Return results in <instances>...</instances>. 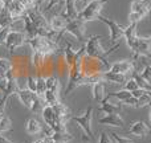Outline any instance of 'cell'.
<instances>
[{
  "label": "cell",
  "instance_id": "obj_1",
  "mask_svg": "<svg viewBox=\"0 0 151 143\" xmlns=\"http://www.w3.org/2000/svg\"><path fill=\"white\" fill-rule=\"evenodd\" d=\"M16 97L19 98L21 105L27 107L29 111H32L33 114H40L42 110V106H44V102L36 96V93L28 90V89L20 88L15 94Z\"/></svg>",
  "mask_w": 151,
  "mask_h": 143
},
{
  "label": "cell",
  "instance_id": "obj_2",
  "mask_svg": "<svg viewBox=\"0 0 151 143\" xmlns=\"http://www.w3.org/2000/svg\"><path fill=\"white\" fill-rule=\"evenodd\" d=\"M25 44L29 45L32 52H39L41 55H44L45 57H49V56L57 53V45L50 41L49 39H47V37H41V36L31 37V39H27Z\"/></svg>",
  "mask_w": 151,
  "mask_h": 143
},
{
  "label": "cell",
  "instance_id": "obj_3",
  "mask_svg": "<svg viewBox=\"0 0 151 143\" xmlns=\"http://www.w3.org/2000/svg\"><path fill=\"white\" fill-rule=\"evenodd\" d=\"M85 48V56L97 60H106V50L102 47V36L99 34H93L90 36L83 44Z\"/></svg>",
  "mask_w": 151,
  "mask_h": 143
},
{
  "label": "cell",
  "instance_id": "obj_4",
  "mask_svg": "<svg viewBox=\"0 0 151 143\" xmlns=\"http://www.w3.org/2000/svg\"><path fill=\"white\" fill-rule=\"evenodd\" d=\"M106 3H107V0H89L88 4L85 5V8L78 13L77 17L81 19L83 23L97 20V17L101 15Z\"/></svg>",
  "mask_w": 151,
  "mask_h": 143
},
{
  "label": "cell",
  "instance_id": "obj_5",
  "mask_svg": "<svg viewBox=\"0 0 151 143\" xmlns=\"http://www.w3.org/2000/svg\"><path fill=\"white\" fill-rule=\"evenodd\" d=\"M25 42H27V36L23 31L9 29V32L7 33L4 41H3V44H4L7 52H9L13 55L17 49H20L21 47H24Z\"/></svg>",
  "mask_w": 151,
  "mask_h": 143
},
{
  "label": "cell",
  "instance_id": "obj_6",
  "mask_svg": "<svg viewBox=\"0 0 151 143\" xmlns=\"http://www.w3.org/2000/svg\"><path fill=\"white\" fill-rule=\"evenodd\" d=\"M40 114H41L45 125L48 126V129H49L50 131H53V133H66V131H68L66 130V125H61L57 121L55 111H53V109L50 106L44 105Z\"/></svg>",
  "mask_w": 151,
  "mask_h": 143
},
{
  "label": "cell",
  "instance_id": "obj_7",
  "mask_svg": "<svg viewBox=\"0 0 151 143\" xmlns=\"http://www.w3.org/2000/svg\"><path fill=\"white\" fill-rule=\"evenodd\" d=\"M93 111L94 107L89 106L85 111L82 113V115H72L70 119L74 121L82 131L89 137V139H93V129H91V119H93Z\"/></svg>",
  "mask_w": 151,
  "mask_h": 143
},
{
  "label": "cell",
  "instance_id": "obj_8",
  "mask_svg": "<svg viewBox=\"0 0 151 143\" xmlns=\"http://www.w3.org/2000/svg\"><path fill=\"white\" fill-rule=\"evenodd\" d=\"M97 20L102 21L104 24L107 25V28H109V31H110V42H111L113 45L121 42V40L123 39V27L122 25H119V24H118L117 21H114L113 19H107L102 15H99L98 17H97Z\"/></svg>",
  "mask_w": 151,
  "mask_h": 143
},
{
  "label": "cell",
  "instance_id": "obj_9",
  "mask_svg": "<svg viewBox=\"0 0 151 143\" xmlns=\"http://www.w3.org/2000/svg\"><path fill=\"white\" fill-rule=\"evenodd\" d=\"M64 32H65V33H70L72 36H74L80 42H83L85 41L86 23H83L81 19L76 17L66 24V27L64 28Z\"/></svg>",
  "mask_w": 151,
  "mask_h": 143
},
{
  "label": "cell",
  "instance_id": "obj_10",
  "mask_svg": "<svg viewBox=\"0 0 151 143\" xmlns=\"http://www.w3.org/2000/svg\"><path fill=\"white\" fill-rule=\"evenodd\" d=\"M130 50L134 56H145L149 57L151 56L150 52V37H143V36H137L134 40L133 45L130 47Z\"/></svg>",
  "mask_w": 151,
  "mask_h": 143
},
{
  "label": "cell",
  "instance_id": "obj_11",
  "mask_svg": "<svg viewBox=\"0 0 151 143\" xmlns=\"http://www.w3.org/2000/svg\"><path fill=\"white\" fill-rule=\"evenodd\" d=\"M19 89H20V83L16 80V77H12L9 80V82H8L7 89L3 91L1 98H0V114H4V110L7 107V102L15 96Z\"/></svg>",
  "mask_w": 151,
  "mask_h": 143
},
{
  "label": "cell",
  "instance_id": "obj_12",
  "mask_svg": "<svg viewBox=\"0 0 151 143\" xmlns=\"http://www.w3.org/2000/svg\"><path fill=\"white\" fill-rule=\"evenodd\" d=\"M109 72L118 73V74H123L126 77H130L135 72V66H134V63L131 60H122V61H117V63L110 64Z\"/></svg>",
  "mask_w": 151,
  "mask_h": 143
},
{
  "label": "cell",
  "instance_id": "obj_13",
  "mask_svg": "<svg viewBox=\"0 0 151 143\" xmlns=\"http://www.w3.org/2000/svg\"><path fill=\"white\" fill-rule=\"evenodd\" d=\"M52 109H53V111H55L57 121L61 125H66V123L70 121V117H72L70 109H69L66 105H64L61 101L58 102V103H56L55 106H52Z\"/></svg>",
  "mask_w": 151,
  "mask_h": 143
},
{
  "label": "cell",
  "instance_id": "obj_14",
  "mask_svg": "<svg viewBox=\"0 0 151 143\" xmlns=\"http://www.w3.org/2000/svg\"><path fill=\"white\" fill-rule=\"evenodd\" d=\"M99 125L104 126H111V127H125V121L122 119L119 114H106L105 117L98 119Z\"/></svg>",
  "mask_w": 151,
  "mask_h": 143
},
{
  "label": "cell",
  "instance_id": "obj_15",
  "mask_svg": "<svg viewBox=\"0 0 151 143\" xmlns=\"http://www.w3.org/2000/svg\"><path fill=\"white\" fill-rule=\"evenodd\" d=\"M70 21V19L65 15V13H60V15H56L53 17H50L48 20L49 23V28L53 31H64V28L66 27V24Z\"/></svg>",
  "mask_w": 151,
  "mask_h": 143
},
{
  "label": "cell",
  "instance_id": "obj_16",
  "mask_svg": "<svg viewBox=\"0 0 151 143\" xmlns=\"http://www.w3.org/2000/svg\"><path fill=\"white\" fill-rule=\"evenodd\" d=\"M5 7H7L8 12H9L11 17L13 19V21L21 19V16H23L27 11L25 7L23 5V3H21L20 0H12V1H11L8 5H5Z\"/></svg>",
  "mask_w": 151,
  "mask_h": 143
},
{
  "label": "cell",
  "instance_id": "obj_17",
  "mask_svg": "<svg viewBox=\"0 0 151 143\" xmlns=\"http://www.w3.org/2000/svg\"><path fill=\"white\" fill-rule=\"evenodd\" d=\"M129 133L134 137H138V138H145V137H147V134L150 133V127L146 122L137 121V122L131 123L130 129H129Z\"/></svg>",
  "mask_w": 151,
  "mask_h": 143
},
{
  "label": "cell",
  "instance_id": "obj_18",
  "mask_svg": "<svg viewBox=\"0 0 151 143\" xmlns=\"http://www.w3.org/2000/svg\"><path fill=\"white\" fill-rule=\"evenodd\" d=\"M98 110L101 113H104V114H119V113L122 111V105L109 102V98L105 97L101 101V105H99Z\"/></svg>",
  "mask_w": 151,
  "mask_h": 143
},
{
  "label": "cell",
  "instance_id": "obj_19",
  "mask_svg": "<svg viewBox=\"0 0 151 143\" xmlns=\"http://www.w3.org/2000/svg\"><path fill=\"white\" fill-rule=\"evenodd\" d=\"M106 82L105 81H98V82L91 83V94H93V99L97 102H101L102 99L106 97V89H105Z\"/></svg>",
  "mask_w": 151,
  "mask_h": 143
},
{
  "label": "cell",
  "instance_id": "obj_20",
  "mask_svg": "<svg viewBox=\"0 0 151 143\" xmlns=\"http://www.w3.org/2000/svg\"><path fill=\"white\" fill-rule=\"evenodd\" d=\"M130 12H139L147 16L150 12V0H133L130 5Z\"/></svg>",
  "mask_w": 151,
  "mask_h": 143
},
{
  "label": "cell",
  "instance_id": "obj_21",
  "mask_svg": "<svg viewBox=\"0 0 151 143\" xmlns=\"http://www.w3.org/2000/svg\"><path fill=\"white\" fill-rule=\"evenodd\" d=\"M137 25L138 24H129L127 27H123V40L126 41V45L129 48L133 45L134 40L138 36V33H137Z\"/></svg>",
  "mask_w": 151,
  "mask_h": 143
},
{
  "label": "cell",
  "instance_id": "obj_22",
  "mask_svg": "<svg viewBox=\"0 0 151 143\" xmlns=\"http://www.w3.org/2000/svg\"><path fill=\"white\" fill-rule=\"evenodd\" d=\"M102 78H104L105 82H110V83H114V85H123L126 82L129 77L123 74H118V73H113V72H104L102 73Z\"/></svg>",
  "mask_w": 151,
  "mask_h": 143
},
{
  "label": "cell",
  "instance_id": "obj_23",
  "mask_svg": "<svg viewBox=\"0 0 151 143\" xmlns=\"http://www.w3.org/2000/svg\"><path fill=\"white\" fill-rule=\"evenodd\" d=\"M45 60H47V57L44 55H41L39 52H32V55L29 56V65L35 70H41L45 66Z\"/></svg>",
  "mask_w": 151,
  "mask_h": 143
},
{
  "label": "cell",
  "instance_id": "obj_24",
  "mask_svg": "<svg viewBox=\"0 0 151 143\" xmlns=\"http://www.w3.org/2000/svg\"><path fill=\"white\" fill-rule=\"evenodd\" d=\"M25 130L29 135H37V134H40L42 131V125L40 123L39 119H36L35 117H32L27 121Z\"/></svg>",
  "mask_w": 151,
  "mask_h": 143
},
{
  "label": "cell",
  "instance_id": "obj_25",
  "mask_svg": "<svg viewBox=\"0 0 151 143\" xmlns=\"http://www.w3.org/2000/svg\"><path fill=\"white\" fill-rule=\"evenodd\" d=\"M45 83H47V90H50L53 93H57L60 94L61 90V81L57 75H48L45 78Z\"/></svg>",
  "mask_w": 151,
  "mask_h": 143
},
{
  "label": "cell",
  "instance_id": "obj_26",
  "mask_svg": "<svg viewBox=\"0 0 151 143\" xmlns=\"http://www.w3.org/2000/svg\"><path fill=\"white\" fill-rule=\"evenodd\" d=\"M42 102H44V105H47V106H50V107L55 106L56 103L60 102V94L53 93V91H50V90H47L44 97H42Z\"/></svg>",
  "mask_w": 151,
  "mask_h": 143
},
{
  "label": "cell",
  "instance_id": "obj_27",
  "mask_svg": "<svg viewBox=\"0 0 151 143\" xmlns=\"http://www.w3.org/2000/svg\"><path fill=\"white\" fill-rule=\"evenodd\" d=\"M45 91H47V83H45V77L44 75H37L36 77V96L39 97L42 101V97H44Z\"/></svg>",
  "mask_w": 151,
  "mask_h": 143
},
{
  "label": "cell",
  "instance_id": "obj_28",
  "mask_svg": "<svg viewBox=\"0 0 151 143\" xmlns=\"http://www.w3.org/2000/svg\"><path fill=\"white\" fill-rule=\"evenodd\" d=\"M12 129V122L11 118L4 114H0V134H4L7 131H11Z\"/></svg>",
  "mask_w": 151,
  "mask_h": 143
},
{
  "label": "cell",
  "instance_id": "obj_29",
  "mask_svg": "<svg viewBox=\"0 0 151 143\" xmlns=\"http://www.w3.org/2000/svg\"><path fill=\"white\" fill-rule=\"evenodd\" d=\"M48 135L53 139V141H63V142H68L70 139H73V135L70 133H53V131L49 130V134Z\"/></svg>",
  "mask_w": 151,
  "mask_h": 143
},
{
  "label": "cell",
  "instance_id": "obj_30",
  "mask_svg": "<svg viewBox=\"0 0 151 143\" xmlns=\"http://www.w3.org/2000/svg\"><path fill=\"white\" fill-rule=\"evenodd\" d=\"M131 77L135 80V82H137V85H138V88L139 89H145V90H151V83H149L147 81H145L143 78L141 77V74L139 73H137V72H134L133 74H131Z\"/></svg>",
  "mask_w": 151,
  "mask_h": 143
},
{
  "label": "cell",
  "instance_id": "obj_31",
  "mask_svg": "<svg viewBox=\"0 0 151 143\" xmlns=\"http://www.w3.org/2000/svg\"><path fill=\"white\" fill-rule=\"evenodd\" d=\"M137 109L139 107H147L150 106V102H151V96H150V91H146L143 96H141L139 98H137Z\"/></svg>",
  "mask_w": 151,
  "mask_h": 143
},
{
  "label": "cell",
  "instance_id": "obj_32",
  "mask_svg": "<svg viewBox=\"0 0 151 143\" xmlns=\"http://www.w3.org/2000/svg\"><path fill=\"white\" fill-rule=\"evenodd\" d=\"M109 137H110V139L113 141V143H134L133 141H131V139L126 138V137L118 135L117 133H110Z\"/></svg>",
  "mask_w": 151,
  "mask_h": 143
},
{
  "label": "cell",
  "instance_id": "obj_33",
  "mask_svg": "<svg viewBox=\"0 0 151 143\" xmlns=\"http://www.w3.org/2000/svg\"><path fill=\"white\" fill-rule=\"evenodd\" d=\"M135 89H138V85H137L135 80H134L133 77H129L127 80H126V82L123 83V90H127V91H134Z\"/></svg>",
  "mask_w": 151,
  "mask_h": 143
},
{
  "label": "cell",
  "instance_id": "obj_34",
  "mask_svg": "<svg viewBox=\"0 0 151 143\" xmlns=\"http://www.w3.org/2000/svg\"><path fill=\"white\" fill-rule=\"evenodd\" d=\"M139 74H141V77L143 78L145 81H147L149 83H151V66H150V64L145 66V68L141 70Z\"/></svg>",
  "mask_w": 151,
  "mask_h": 143
},
{
  "label": "cell",
  "instance_id": "obj_35",
  "mask_svg": "<svg viewBox=\"0 0 151 143\" xmlns=\"http://www.w3.org/2000/svg\"><path fill=\"white\" fill-rule=\"evenodd\" d=\"M0 69L4 72H9L12 69V61L8 60V58L0 57Z\"/></svg>",
  "mask_w": 151,
  "mask_h": 143
},
{
  "label": "cell",
  "instance_id": "obj_36",
  "mask_svg": "<svg viewBox=\"0 0 151 143\" xmlns=\"http://www.w3.org/2000/svg\"><path fill=\"white\" fill-rule=\"evenodd\" d=\"M98 143H113V141L110 139V137L107 135L106 131H101V133H99V142Z\"/></svg>",
  "mask_w": 151,
  "mask_h": 143
},
{
  "label": "cell",
  "instance_id": "obj_37",
  "mask_svg": "<svg viewBox=\"0 0 151 143\" xmlns=\"http://www.w3.org/2000/svg\"><path fill=\"white\" fill-rule=\"evenodd\" d=\"M146 91H149V90H145V89H135L134 91H131V97H134V98H139L141 96H143Z\"/></svg>",
  "mask_w": 151,
  "mask_h": 143
},
{
  "label": "cell",
  "instance_id": "obj_38",
  "mask_svg": "<svg viewBox=\"0 0 151 143\" xmlns=\"http://www.w3.org/2000/svg\"><path fill=\"white\" fill-rule=\"evenodd\" d=\"M0 143H13V142H11L8 138H5L4 135H1V134H0Z\"/></svg>",
  "mask_w": 151,
  "mask_h": 143
},
{
  "label": "cell",
  "instance_id": "obj_39",
  "mask_svg": "<svg viewBox=\"0 0 151 143\" xmlns=\"http://www.w3.org/2000/svg\"><path fill=\"white\" fill-rule=\"evenodd\" d=\"M11 1H12V0H3V4H4V5H8Z\"/></svg>",
  "mask_w": 151,
  "mask_h": 143
},
{
  "label": "cell",
  "instance_id": "obj_40",
  "mask_svg": "<svg viewBox=\"0 0 151 143\" xmlns=\"http://www.w3.org/2000/svg\"><path fill=\"white\" fill-rule=\"evenodd\" d=\"M53 143H68V142H63V141H53Z\"/></svg>",
  "mask_w": 151,
  "mask_h": 143
},
{
  "label": "cell",
  "instance_id": "obj_41",
  "mask_svg": "<svg viewBox=\"0 0 151 143\" xmlns=\"http://www.w3.org/2000/svg\"><path fill=\"white\" fill-rule=\"evenodd\" d=\"M0 3H3V0H0Z\"/></svg>",
  "mask_w": 151,
  "mask_h": 143
},
{
  "label": "cell",
  "instance_id": "obj_42",
  "mask_svg": "<svg viewBox=\"0 0 151 143\" xmlns=\"http://www.w3.org/2000/svg\"><path fill=\"white\" fill-rule=\"evenodd\" d=\"M88 1H89V0H88Z\"/></svg>",
  "mask_w": 151,
  "mask_h": 143
}]
</instances>
